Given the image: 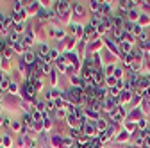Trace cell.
<instances>
[{
    "mask_svg": "<svg viewBox=\"0 0 150 148\" xmlns=\"http://www.w3.org/2000/svg\"><path fill=\"white\" fill-rule=\"evenodd\" d=\"M54 9L57 11V16H59V22L61 23H71V4L68 2V0H55L54 2Z\"/></svg>",
    "mask_w": 150,
    "mask_h": 148,
    "instance_id": "6da1fadb",
    "label": "cell"
},
{
    "mask_svg": "<svg viewBox=\"0 0 150 148\" xmlns=\"http://www.w3.org/2000/svg\"><path fill=\"white\" fill-rule=\"evenodd\" d=\"M81 132H82L84 136H88L89 139H97V137L100 136V132L97 130V125H95V121H86V123L81 127Z\"/></svg>",
    "mask_w": 150,
    "mask_h": 148,
    "instance_id": "7a4b0ae2",
    "label": "cell"
},
{
    "mask_svg": "<svg viewBox=\"0 0 150 148\" xmlns=\"http://www.w3.org/2000/svg\"><path fill=\"white\" fill-rule=\"evenodd\" d=\"M111 116V120H112V123H118V125H123V121L127 120V109L123 107V105H118L112 113L109 114Z\"/></svg>",
    "mask_w": 150,
    "mask_h": 148,
    "instance_id": "3957f363",
    "label": "cell"
},
{
    "mask_svg": "<svg viewBox=\"0 0 150 148\" xmlns=\"http://www.w3.org/2000/svg\"><path fill=\"white\" fill-rule=\"evenodd\" d=\"M86 11H88V6H84V2H71V13L75 18H84L86 16Z\"/></svg>",
    "mask_w": 150,
    "mask_h": 148,
    "instance_id": "277c9868",
    "label": "cell"
},
{
    "mask_svg": "<svg viewBox=\"0 0 150 148\" xmlns=\"http://www.w3.org/2000/svg\"><path fill=\"white\" fill-rule=\"evenodd\" d=\"M104 50V39L102 38H97V39H93L91 43H88L86 47V52L88 54H98Z\"/></svg>",
    "mask_w": 150,
    "mask_h": 148,
    "instance_id": "5b68a950",
    "label": "cell"
},
{
    "mask_svg": "<svg viewBox=\"0 0 150 148\" xmlns=\"http://www.w3.org/2000/svg\"><path fill=\"white\" fill-rule=\"evenodd\" d=\"M97 38H98L97 29L93 27V25H89V23H86V25H84V36H82V39H84L86 43H91L93 39H97Z\"/></svg>",
    "mask_w": 150,
    "mask_h": 148,
    "instance_id": "8992f818",
    "label": "cell"
},
{
    "mask_svg": "<svg viewBox=\"0 0 150 148\" xmlns=\"http://www.w3.org/2000/svg\"><path fill=\"white\" fill-rule=\"evenodd\" d=\"M50 48H52V47H48V43H47V41H38V43H36V47H34V52H36L38 57H48Z\"/></svg>",
    "mask_w": 150,
    "mask_h": 148,
    "instance_id": "52a82bcc",
    "label": "cell"
},
{
    "mask_svg": "<svg viewBox=\"0 0 150 148\" xmlns=\"http://www.w3.org/2000/svg\"><path fill=\"white\" fill-rule=\"evenodd\" d=\"M116 4H118V9H122V11H125V13H129V11L139 7V2H138V0H120V2H116Z\"/></svg>",
    "mask_w": 150,
    "mask_h": 148,
    "instance_id": "ba28073f",
    "label": "cell"
},
{
    "mask_svg": "<svg viewBox=\"0 0 150 148\" xmlns=\"http://www.w3.org/2000/svg\"><path fill=\"white\" fill-rule=\"evenodd\" d=\"M100 54H102V63H104V66H107V64H116V63L120 61L115 54H111V52H109V50H105V48H104Z\"/></svg>",
    "mask_w": 150,
    "mask_h": 148,
    "instance_id": "9c48e42d",
    "label": "cell"
},
{
    "mask_svg": "<svg viewBox=\"0 0 150 148\" xmlns=\"http://www.w3.org/2000/svg\"><path fill=\"white\" fill-rule=\"evenodd\" d=\"M129 141H132V134H130V132H127L125 128H123V130H122V132H120V134L115 137V141H112V143L122 146V144H127Z\"/></svg>",
    "mask_w": 150,
    "mask_h": 148,
    "instance_id": "30bf717a",
    "label": "cell"
},
{
    "mask_svg": "<svg viewBox=\"0 0 150 148\" xmlns=\"http://www.w3.org/2000/svg\"><path fill=\"white\" fill-rule=\"evenodd\" d=\"M22 59H23V63H25L27 66H34V64H36V61H38V55H36L34 48H32V50H27V52L22 55Z\"/></svg>",
    "mask_w": 150,
    "mask_h": 148,
    "instance_id": "8fae6325",
    "label": "cell"
},
{
    "mask_svg": "<svg viewBox=\"0 0 150 148\" xmlns=\"http://www.w3.org/2000/svg\"><path fill=\"white\" fill-rule=\"evenodd\" d=\"M132 97H134V93H130V91L123 89L122 93H120V97H118V104L123 105V107H127V105L130 104V100H132Z\"/></svg>",
    "mask_w": 150,
    "mask_h": 148,
    "instance_id": "7c38bea8",
    "label": "cell"
},
{
    "mask_svg": "<svg viewBox=\"0 0 150 148\" xmlns=\"http://www.w3.org/2000/svg\"><path fill=\"white\" fill-rule=\"evenodd\" d=\"M40 9H41V4L38 2V0H34V2H27V6H25V11H27L29 16H36L38 13H40Z\"/></svg>",
    "mask_w": 150,
    "mask_h": 148,
    "instance_id": "4fadbf2b",
    "label": "cell"
},
{
    "mask_svg": "<svg viewBox=\"0 0 150 148\" xmlns=\"http://www.w3.org/2000/svg\"><path fill=\"white\" fill-rule=\"evenodd\" d=\"M50 146L52 148H64V136L50 134Z\"/></svg>",
    "mask_w": 150,
    "mask_h": 148,
    "instance_id": "5bb4252c",
    "label": "cell"
},
{
    "mask_svg": "<svg viewBox=\"0 0 150 148\" xmlns=\"http://www.w3.org/2000/svg\"><path fill=\"white\" fill-rule=\"evenodd\" d=\"M141 118H145V114L141 113V109H139V107H136V109H132V111H129V113H127V120H129V121L138 123Z\"/></svg>",
    "mask_w": 150,
    "mask_h": 148,
    "instance_id": "9a60e30c",
    "label": "cell"
},
{
    "mask_svg": "<svg viewBox=\"0 0 150 148\" xmlns=\"http://www.w3.org/2000/svg\"><path fill=\"white\" fill-rule=\"evenodd\" d=\"M125 18H122V16H118V14H112V18H111V25H112V29H116V30H122L123 27H125Z\"/></svg>",
    "mask_w": 150,
    "mask_h": 148,
    "instance_id": "2e32d148",
    "label": "cell"
},
{
    "mask_svg": "<svg viewBox=\"0 0 150 148\" xmlns=\"http://www.w3.org/2000/svg\"><path fill=\"white\" fill-rule=\"evenodd\" d=\"M100 14H104L105 18H111L112 14V2H109V0H102V11H100Z\"/></svg>",
    "mask_w": 150,
    "mask_h": 148,
    "instance_id": "e0dca14e",
    "label": "cell"
},
{
    "mask_svg": "<svg viewBox=\"0 0 150 148\" xmlns=\"http://www.w3.org/2000/svg\"><path fill=\"white\" fill-rule=\"evenodd\" d=\"M105 20V16L104 14H100V13H97V14H91V18H89V25H93V27H95V29H98L100 27V23Z\"/></svg>",
    "mask_w": 150,
    "mask_h": 148,
    "instance_id": "ac0fdd59",
    "label": "cell"
},
{
    "mask_svg": "<svg viewBox=\"0 0 150 148\" xmlns=\"http://www.w3.org/2000/svg\"><path fill=\"white\" fill-rule=\"evenodd\" d=\"M118 47H120V55L122 57H125L127 54H130L134 50V45H130L129 41H122V43H118Z\"/></svg>",
    "mask_w": 150,
    "mask_h": 148,
    "instance_id": "d6986e66",
    "label": "cell"
},
{
    "mask_svg": "<svg viewBox=\"0 0 150 148\" xmlns=\"http://www.w3.org/2000/svg\"><path fill=\"white\" fill-rule=\"evenodd\" d=\"M88 9L93 13V14H97L102 11V0H89L88 2Z\"/></svg>",
    "mask_w": 150,
    "mask_h": 148,
    "instance_id": "ffe728a7",
    "label": "cell"
},
{
    "mask_svg": "<svg viewBox=\"0 0 150 148\" xmlns=\"http://www.w3.org/2000/svg\"><path fill=\"white\" fill-rule=\"evenodd\" d=\"M125 73H127L125 68H123L122 64H116V66H115V71H112V77H115L116 80H123V79H125Z\"/></svg>",
    "mask_w": 150,
    "mask_h": 148,
    "instance_id": "44dd1931",
    "label": "cell"
},
{
    "mask_svg": "<svg viewBox=\"0 0 150 148\" xmlns=\"http://www.w3.org/2000/svg\"><path fill=\"white\" fill-rule=\"evenodd\" d=\"M139 16H141V11H139V7H136V9H132V11H129V13H127V20H129V22H132V23H138Z\"/></svg>",
    "mask_w": 150,
    "mask_h": 148,
    "instance_id": "7402d4cb",
    "label": "cell"
},
{
    "mask_svg": "<svg viewBox=\"0 0 150 148\" xmlns=\"http://www.w3.org/2000/svg\"><path fill=\"white\" fill-rule=\"evenodd\" d=\"M25 6H27V2H22V0H14L13 2V6H11V13H22L23 9H25Z\"/></svg>",
    "mask_w": 150,
    "mask_h": 148,
    "instance_id": "603a6c76",
    "label": "cell"
},
{
    "mask_svg": "<svg viewBox=\"0 0 150 148\" xmlns=\"http://www.w3.org/2000/svg\"><path fill=\"white\" fill-rule=\"evenodd\" d=\"M138 25H141L143 29H150V14H146V13H141L139 20H138Z\"/></svg>",
    "mask_w": 150,
    "mask_h": 148,
    "instance_id": "cb8c5ba5",
    "label": "cell"
},
{
    "mask_svg": "<svg viewBox=\"0 0 150 148\" xmlns=\"http://www.w3.org/2000/svg\"><path fill=\"white\" fill-rule=\"evenodd\" d=\"M59 57H61V52L55 48V47H52V48H50V52H48V59H50L52 63H55Z\"/></svg>",
    "mask_w": 150,
    "mask_h": 148,
    "instance_id": "d4e9b609",
    "label": "cell"
},
{
    "mask_svg": "<svg viewBox=\"0 0 150 148\" xmlns=\"http://www.w3.org/2000/svg\"><path fill=\"white\" fill-rule=\"evenodd\" d=\"M139 109H141V113L145 114V116H150V102L148 100H141V104H139Z\"/></svg>",
    "mask_w": 150,
    "mask_h": 148,
    "instance_id": "484cf974",
    "label": "cell"
},
{
    "mask_svg": "<svg viewBox=\"0 0 150 148\" xmlns=\"http://www.w3.org/2000/svg\"><path fill=\"white\" fill-rule=\"evenodd\" d=\"M0 55H2L4 59H9V61H11V59L14 57V50H13V47H9V45H7V47L4 48V52L0 54Z\"/></svg>",
    "mask_w": 150,
    "mask_h": 148,
    "instance_id": "4316f807",
    "label": "cell"
},
{
    "mask_svg": "<svg viewBox=\"0 0 150 148\" xmlns=\"http://www.w3.org/2000/svg\"><path fill=\"white\" fill-rule=\"evenodd\" d=\"M2 146H4V148H11V146H13V134H11V132L4 134V143H2Z\"/></svg>",
    "mask_w": 150,
    "mask_h": 148,
    "instance_id": "83f0119b",
    "label": "cell"
},
{
    "mask_svg": "<svg viewBox=\"0 0 150 148\" xmlns=\"http://www.w3.org/2000/svg\"><path fill=\"white\" fill-rule=\"evenodd\" d=\"M43 84H45V82H43V77H40V79L34 80V87H36V91H38V95L45 91V89H43Z\"/></svg>",
    "mask_w": 150,
    "mask_h": 148,
    "instance_id": "f1b7e54d",
    "label": "cell"
},
{
    "mask_svg": "<svg viewBox=\"0 0 150 148\" xmlns=\"http://www.w3.org/2000/svg\"><path fill=\"white\" fill-rule=\"evenodd\" d=\"M43 128H45V132L52 130V128H54V120H52V118H47V120L43 121Z\"/></svg>",
    "mask_w": 150,
    "mask_h": 148,
    "instance_id": "f546056e",
    "label": "cell"
},
{
    "mask_svg": "<svg viewBox=\"0 0 150 148\" xmlns=\"http://www.w3.org/2000/svg\"><path fill=\"white\" fill-rule=\"evenodd\" d=\"M25 27H27L25 23H14V32H18V34L23 36L25 34Z\"/></svg>",
    "mask_w": 150,
    "mask_h": 148,
    "instance_id": "4dcf8cb0",
    "label": "cell"
},
{
    "mask_svg": "<svg viewBox=\"0 0 150 148\" xmlns=\"http://www.w3.org/2000/svg\"><path fill=\"white\" fill-rule=\"evenodd\" d=\"M115 66H116V64H107V66H104L105 77H111V75H112V71H115Z\"/></svg>",
    "mask_w": 150,
    "mask_h": 148,
    "instance_id": "1f68e13d",
    "label": "cell"
},
{
    "mask_svg": "<svg viewBox=\"0 0 150 148\" xmlns=\"http://www.w3.org/2000/svg\"><path fill=\"white\" fill-rule=\"evenodd\" d=\"M104 146H105V144H104L98 137H97V139H93V141H91V144H89V148H104Z\"/></svg>",
    "mask_w": 150,
    "mask_h": 148,
    "instance_id": "d6a6232c",
    "label": "cell"
},
{
    "mask_svg": "<svg viewBox=\"0 0 150 148\" xmlns=\"http://www.w3.org/2000/svg\"><path fill=\"white\" fill-rule=\"evenodd\" d=\"M146 127H148V120H146V118H141V120L138 121V130H145Z\"/></svg>",
    "mask_w": 150,
    "mask_h": 148,
    "instance_id": "836d02e7",
    "label": "cell"
},
{
    "mask_svg": "<svg viewBox=\"0 0 150 148\" xmlns=\"http://www.w3.org/2000/svg\"><path fill=\"white\" fill-rule=\"evenodd\" d=\"M120 93H122V91H120V89H118L116 86L109 89V97H112V98H118V97H120Z\"/></svg>",
    "mask_w": 150,
    "mask_h": 148,
    "instance_id": "e575fe53",
    "label": "cell"
},
{
    "mask_svg": "<svg viewBox=\"0 0 150 148\" xmlns=\"http://www.w3.org/2000/svg\"><path fill=\"white\" fill-rule=\"evenodd\" d=\"M143 30H145V29H143L141 25H138V23H136V25H134V29H132V34H134L136 38H138V36H139V34H141Z\"/></svg>",
    "mask_w": 150,
    "mask_h": 148,
    "instance_id": "d590c367",
    "label": "cell"
},
{
    "mask_svg": "<svg viewBox=\"0 0 150 148\" xmlns=\"http://www.w3.org/2000/svg\"><path fill=\"white\" fill-rule=\"evenodd\" d=\"M47 113H55V102H47Z\"/></svg>",
    "mask_w": 150,
    "mask_h": 148,
    "instance_id": "8d00e7d4",
    "label": "cell"
},
{
    "mask_svg": "<svg viewBox=\"0 0 150 148\" xmlns=\"http://www.w3.org/2000/svg\"><path fill=\"white\" fill-rule=\"evenodd\" d=\"M139 136H141L143 139H145V137H150V125L145 128V130H139Z\"/></svg>",
    "mask_w": 150,
    "mask_h": 148,
    "instance_id": "74e56055",
    "label": "cell"
},
{
    "mask_svg": "<svg viewBox=\"0 0 150 148\" xmlns=\"http://www.w3.org/2000/svg\"><path fill=\"white\" fill-rule=\"evenodd\" d=\"M143 98L150 102V87H148V89H145V97H143Z\"/></svg>",
    "mask_w": 150,
    "mask_h": 148,
    "instance_id": "f35d334b",
    "label": "cell"
},
{
    "mask_svg": "<svg viewBox=\"0 0 150 148\" xmlns=\"http://www.w3.org/2000/svg\"><path fill=\"white\" fill-rule=\"evenodd\" d=\"M145 146H148V148H150V137H145Z\"/></svg>",
    "mask_w": 150,
    "mask_h": 148,
    "instance_id": "ab89813d",
    "label": "cell"
},
{
    "mask_svg": "<svg viewBox=\"0 0 150 148\" xmlns=\"http://www.w3.org/2000/svg\"><path fill=\"white\" fill-rule=\"evenodd\" d=\"M4 125V114H0V127Z\"/></svg>",
    "mask_w": 150,
    "mask_h": 148,
    "instance_id": "60d3db41",
    "label": "cell"
},
{
    "mask_svg": "<svg viewBox=\"0 0 150 148\" xmlns=\"http://www.w3.org/2000/svg\"><path fill=\"white\" fill-rule=\"evenodd\" d=\"M2 143H4V136H0V146H2Z\"/></svg>",
    "mask_w": 150,
    "mask_h": 148,
    "instance_id": "b9f144b4",
    "label": "cell"
},
{
    "mask_svg": "<svg viewBox=\"0 0 150 148\" xmlns=\"http://www.w3.org/2000/svg\"><path fill=\"white\" fill-rule=\"evenodd\" d=\"M0 61H2V55H0Z\"/></svg>",
    "mask_w": 150,
    "mask_h": 148,
    "instance_id": "7bdbcfd3",
    "label": "cell"
},
{
    "mask_svg": "<svg viewBox=\"0 0 150 148\" xmlns=\"http://www.w3.org/2000/svg\"><path fill=\"white\" fill-rule=\"evenodd\" d=\"M0 93H2V87H0Z\"/></svg>",
    "mask_w": 150,
    "mask_h": 148,
    "instance_id": "ee69618b",
    "label": "cell"
},
{
    "mask_svg": "<svg viewBox=\"0 0 150 148\" xmlns=\"http://www.w3.org/2000/svg\"><path fill=\"white\" fill-rule=\"evenodd\" d=\"M0 148H4V146H0Z\"/></svg>",
    "mask_w": 150,
    "mask_h": 148,
    "instance_id": "f6af8a7d",
    "label": "cell"
}]
</instances>
